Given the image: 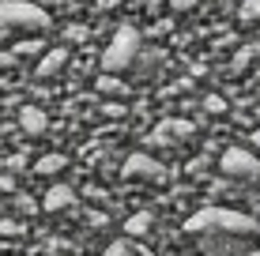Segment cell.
Wrapping results in <instances>:
<instances>
[{"label": "cell", "instance_id": "44dd1931", "mask_svg": "<svg viewBox=\"0 0 260 256\" xmlns=\"http://www.w3.org/2000/svg\"><path fill=\"white\" fill-rule=\"evenodd\" d=\"M102 113H106V117H124V105H121V102H113V105H106Z\"/></svg>", "mask_w": 260, "mask_h": 256}, {"label": "cell", "instance_id": "52a82bcc", "mask_svg": "<svg viewBox=\"0 0 260 256\" xmlns=\"http://www.w3.org/2000/svg\"><path fill=\"white\" fill-rule=\"evenodd\" d=\"M192 121H177V117H166L162 125H158L155 132H151V143L155 147H162V143H181V139H189L192 136Z\"/></svg>", "mask_w": 260, "mask_h": 256}, {"label": "cell", "instance_id": "d6986e66", "mask_svg": "<svg viewBox=\"0 0 260 256\" xmlns=\"http://www.w3.org/2000/svg\"><path fill=\"white\" fill-rule=\"evenodd\" d=\"M19 64V53H12V49H0V68H15Z\"/></svg>", "mask_w": 260, "mask_h": 256}, {"label": "cell", "instance_id": "4fadbf2b", "mask_svg": "<svg viewBox=\"0 0 260 256\" xmlns=\"http://www.w3.org/2000/svg\"><path fill=\"white\" fill-rule=\"evenodd\" d=\"M151 226H155V215H151V211H140V215H132L128 223H124V234L143 237V234H151Z\"/></svg>", "mask_w": 260, "mask_h": 256}, {"label": "cell", "instance_id": "6da1fadb", "mask_svg": "<svg viewBox=\"0 0 260 256\" xmlns=\"http://www.w3.org/2000/svg\"><path fill=\"white\" fill-rule=\"evenodd\" d=\"M189 234H241V237H253L260 230V223L253 215H241V211H226V207H204L185 223Z\"/></svg>", "mask_w": 260, "mask_h": 256}, {"label": "cell", "instance_id": "9c48e42d", "mask_svg": "<svg viewBox=\"0 0 260 256\" xmlns=\"http://www.w3.org/2000/svg\"><path fill=\"white\" fill-rule=\"evenodd\" d=\"M19 125H23L26 136H42V132L49 128V117H46L42 105H23L19 109Z\"/></svg>", "mask_w": 260, "mask_h": 256}, {"label": "cell", "instance_id": "ffe728a7", "mask_svg": "<svg viewBox=\"0 0 260 256\" xmlns=\"http://www.w3.org/2000/svg\"><path fill=\"white\" fill-rule=\"evenodd\" d=\"M196 4H200V0H170V8H174V12H192Z\"/></svg>", "mask_w": 260, "mask_h": 256}, {"label": "cell", "instance_id": "8fae6325", "mask_svg": "<svg viewBox=\"0 0 260 256\" xmlns=\"http://www.w3.org/2000/svg\"><path fill=\"white\" fill-rule=\"evenodd\" d=\"M121 72H102L94 79V87H98V94H106V98H128V83L124 79H117Z\"/></svg>", "mask_w": 260, "mask_h": 256}, {"label": "cell", "instance_id": "9a60e30c", "mask_svg": "<svg viewBox=\"0 0 260 256\" xmlns=\"http://www.w3.org/2000/svg\"><path fill=\"white\" fill-rule=\"evenodd\" d=\"M102 256H143V252H136L128 241H113V245H106V252Z\"/></svg>", "mask_w": 260, "mask_h": 256}, {"label": "cell", "instance_id": "e0dca14e", "mask_svg": "<svg viewBox=\"0 0 260 256\" xmlns=\"http://www.w3.org/2000/svg\"><path fill=\"white\" fill-rule=\"evenodd\" d=\"M204 109H208V113H222V109H226V102H222L219 94H208V98H204Z\"/></svg>", "mask_w": 260, "mask_h": 256}, {"label": "cell", "instance_id": "603a6c76", "mask_svg": "<svg viewBox=\"0 0 260 256\" xmlns=\"http://www.w3.org/2000/svg\"><path fill=\"white\" fill-rule=\"evenodd\" d=\"M19 211H34V204H30V196H19V204H15Z\"/></svg>", "mask_w": 260, "mask_h": 256}, {"label": "cell", "instance_id": "5bb4252c", "mask_svg": "<svg viewBox=\"0 0 260 256\" xmlns=\"http://www.w3.org/2000/svg\"><path fill=\"white\" fill-rule=\"evenodd\" d=\"M158 60H162V49H151V53H143V49H140V57H136V68L151 76V72L158 68Z\"/></svg>", "mask_w": 260, "mask_h": 256}, {"label": "cell", "instance_id": "30bf717a", "mask_svg": "<svg viewBox=\"0 0 260 256\" xmlns=\"http://www.w3.org/2000/svg\"><path fill=\"white\" fill-rule=\"evenodd\" d=\"M64 64H68V49H64V46H57V49H49L46 57L38 60V72H34V76H38V79H53Z\"/></svg>", "mask_w": 260, "mask_h": 256}, {"label": "cell", "instance_id": "cb8c5ba5", "mask_svg": "<svg viewBox=\"0 0 260 256\" xmlns=\"http://www.w3.org/2000/svg\"><path fill=\"white\" fill-rule=\"evenodd\" d=\"M253 143H256V147H260V128H256V132H253Z\"/></svg>", "mask_w": 260, "mask_h": 256}, {"label": "cell", "instance_id": "ba28073f", "mask_svg": "<svg viewBox=\"0 0 260 256\" xmlns=\"http://www.w3.org/2000/svg\"><path fill=\"white\" fill-rule=\"evenodd\" d=\"M72 204H76V189H72V185H53L46 196H42V211H49V215L68 211Z\"/></svg>", "mask_w": 260, "mask_h": 256}, {"label": "cell", "instance_id": "5b68a950", "mask_svg": "<svg viewBox=\"0 0 260 256\" xmlns=\"http://www.w3.org/2000/svg\"><path fill=\"white\" fill-rule=\"evenodd\" d=\"M200 249L208 256H249V237H241V234H200Z\"/></svg>", "mask_w": 260, "mask_h": 256}, {"label": "cell", "instance_id": "3957f363", "mask_svg": "<svg viewBox=\"0 0 260 256\" xmlns=\"http://www.w3.org/2000/svg\"><path fill=\"white\" fill-rule=\"evenodd\" d=\"M143 42H140V30L136 26H121L117 34L110 38V46L102 49V72H128L136 64Z\"/></svg>", "mask_w": 260, "mask_h": 256}, {"label": "cell", "instance_id": "ac0fdd59", "mask_svg": "<svg viewBox=\"0 0 260 256\" xmlns=\"http://www.w3.org/2000/svg\"><path fill=\"white\" fill-rule=\"evenodd\" d=\"M241 19H260V0H245V8H241Z\"/></svg>", "mask_w": 260, "mask_h": 256}, {"label": "cell", "instance_id": "7402d4cb", "mask_svg": "<svg viewBox=\"0 0 260 256\" xmlns=\"http://www.w3.org/2000/svg\"><path fill=\"white\" fill-rule=\"evenodd\" d=\"M38 4H46V8H72L76 0H38Z\"/></svg>", "mask_w": 260, "mask_h": 256}, {"label": "cell", "instance_id": "277c9868", "mask_svg": "<svg viewBox=\"0 0 260 256\" xmlns=\"http://www.w3.org/2000/svg\"><path fill=\"white\" fill-rule=\"evenodd\" d=\"M219 170L230 181H260V158L245 147H226L219 158Z\"/></svg>", "mask_w": 260, "mask_h": 256}, {"label": "cell", "instance_id": "2e32d148", "mask_svg": "<svg viewBox=\"0 0 260 256\" xmlns=\"http://www.w3.org/2000/svg\"><path fill=\"white\" fill-rule=\"evenodd\" d=\"M46 46H42V42H19V46H15V53H19V57H34V53H42Z\"/></svg>", "mask_w": 260, "mask_h": 256}, {"label": "cell", "instance_id": "8992f818", "mask_svg": "<svg viewBox=\"0 0 260 256\" xmlns=\"http://www.w3.org/2000/svg\"><path fill=\"white\" fill-rule=\"evenodd\" d=\"M124 177L128 181H162L166 170L151 155H128L124 158Z\"/></svg>", "mask_w": 260, "mask_h": 256}, {"label": "cell", "instance_id": "7a4b0ae2", "mask_svg": "<svg viewBox=\"0 0 260 256\" xmlns=\"http://www.w3.org/2000/svg\"><path fill=\"white\" fill-rule=\"evenodd\" d=\"M49 30V8L30 0H0V38Z\"/></svg>", "mask_w": 260, "mask_h": 256}, {"label": "cell", "instance_id": "7c38bea8", "mask_svg": "<svg viewBox=\"0 0 260 256\" xmlns=\"http://www.w3.org/2000/svg\"><path fill=\"white\" fill-rule=\"evenodd\" d=\"M68 170V158L64 155H42L38 162H34V173H42V177H53V173Z\"/></svg>", "mask_w": 260, "mask_h": 256}]
</instances>
